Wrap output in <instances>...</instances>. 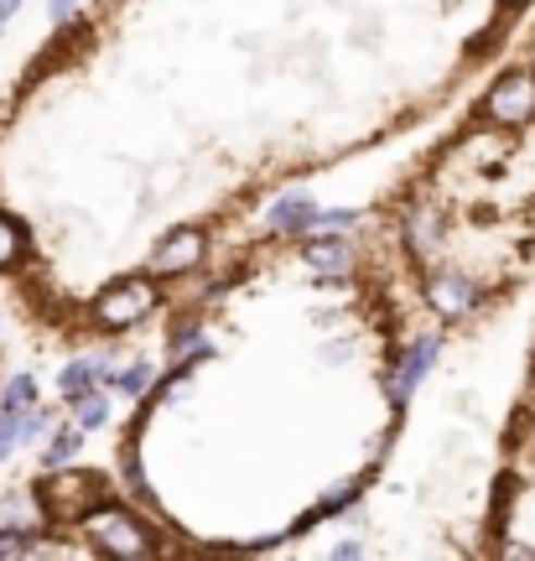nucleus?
<instances>
[{
	"label": "nucleus",
	"mask_w": 535,
	"mask_h": 561,
	"mask_svg": "<svg viewBox=\"0 0 535 561\" xmlns=\"http://www.w3.org/2000/svg\"><path fill=\"white\" fill-rule=\"evenodd\" d=\"M84 531H89L94 551H104V557H120V561H140L151 551V531L140 525L136 514L115 510V504H94L84 520H78Z\"/></svg>",
	"instance_id": "nucleus-1"
},
{
	"label": "nucleus",
	"mask_w": 535,
	"mask_h": 561,
	"mask_svg": "<svg viewBox=\"0 0 535 561\" xmlns=\"http://www.w3.org/2000/svg\"><path fill=\"white\" fill-rule=\"evenodd\" d=\"M42 520H84L99 504V478L94 473H52L37 489Z\"/></svg>",
	"instance_id": "nucleus-2"
},
{
	"label": "nucleus",
	"mask_w": 535,
	"mask_h": 561,
	"mask_svg": "<svg viewBox=\"0 0 535 561\" xmlns=\"http://www.w3.org/2000/svg\"><path fill=\"white\" fill-rule=\"evenodd\" d=\"M151 302H157V286H151V280H115V286L94 302V323L120 333V327L140 323V317L151 312Z\"/></svg>",
	"instance_id": "nucleus-3"
},
{
	"label": "nucleus",
	"mask_w": 535,
	"mask_h": 561,
	"mask_svg": "<svg viewBox=\"0 0 535 561\" xmlns=\"http://www.w3.org/2000/svg\"><path fill=\"white\" fill-rule=\"evenodd\" d=\"M484 115L494 125H520L535 115V73H505L484 99Z\"/></svg>",
	"instance_id": "nucleus-4"
},
{
	"label": "nucleus",
	"mask_w": 535,
	"mask_h": 561,
	"mask_svg": "<svg viewBox=\"0 0 535 561\" xmlns=\"http://www.w3.org/2000/svg\"><path fill=\"white\" fill-rule=\"evenodd\" d=\"M203 260V234L198 229H177L162 239V250L151 255V276H183Z\"/></svg>",
	"instance_id": "nucleus-5"
},
{
	"label": "nucleus",
	"mask_w": 535,
	"mask_h": 561,
	"mask_svg": "<svg viewBox=\"0 0 535 561\" xmlns=\"http://www.w3.org/2000/svg\"><path fill=\"white\" fill-rule=\"evenodd\" d=\"M426 297H432V307H437L443 317H463V312H473V302H478V286L468 276H437L426 286Z\"/></svg>",
	"instance_id": "nucleus-6"
},
{
	"label": "nucleus",
	"mask_w": 535,
	"mask_h": 561,
	"mask_svg": "<svg viewBox=\"0 0 535 561\" xmlns=\"http://www.w3.org/2000/svg\"><path fill=\"white\" fill-rule=\"evenodd\" d=\"M432 359H437V338H421L416 349L400 359V370H396V379H390V390H396V400H406L411 390L421 385V374L432 370Z\"/></svg>",
	"instance_id": "nucleus-7"
},
{
	"label": "nucleus",
	"mask_w": 535,
	"mask_h": 561,
	"mask_svg": "<svg viewBox=\"0 0 535 561\" xmlns=\"http://www.w3.org/2000/svg\"><path fill=\"white\" fill-rule=\"evenodd\" d=\"M312 219H318V203H312V198H302V192L281 198L276 209H271V224H276V229H286V234L312 229Z\"/></svg>",
	"instance_id": "nucleus-8"
},
{
	"label": "nucleus",
	"mask_w": 535,
	"mask_h": 561,
	"mask_svg": "<svg viewBox=\"0 0 535 561\" xmlns=\"http://www.w3.org/2000/svg\"><path fill=\"white\" fill-rule=\"evenodd\" d=\"M307 260H312L318 271H327V276H338V271H349L353 250H349V239H312V245H307Z\"/></svg>",
	"instance_id": "nucleus-9"
},
{
	"label": "nucleus",
	"mask_w": 535,
	"mask_h": 561,
	"mask_svg": "<svg viewBox=\"0 0 535 561\" xmlns=\"http://www.w3.org/2000/svg\"><path fill=\"white\" fill-rule=\"evenodd\" d=\"M37 426H42V416H32V411H5V406H0V463H5V452L16 442H26Z\"/></svg>",
	"instance_id": "nucleus-10"
},
{
	"label": "nucleus",
	"mask_w": 535,
	"mask_h": 561,
	"mask_svg": "<svg viewBox=\"0 0 535 561\" xmlns=\"http://www.w3.org/2000/svg\"><path fill=\"white\" fill-rule=\"evenodd\" d=\"M22 250H26V239H22V224L0 213V271H11V265L22 260Z\"/></svg>",
	"instance_id": "nucleus-11"
},
{
	"label": "nucleus",
	"mask_w": 535,
	"mask_h": 561,
	"mask_svg": "<svg viewBox=\"0 0 535 561\" xmlns=\"http://www.w3.org/2000/svg\"><path fill=\"white\" fill-rule=\"evenodd\" d=\"M0 520L16 525V531H26V525L42 520V504H32V499H22V494H16V499H0Z\"/></svg>",
	"instance_id": "nucleus-12"
},
{
	"label": "nucleus",
	"mask_w": 535,
	"mask_h": 561,
	"mask_svg": "<svg viewBox=\"0 0 535 561\" xmlns=\"http://www.w3.org/2000/svg\"><path fill=\"white\" fill-rule=\"evenodd\" d=\"M78 442H84V426H63V432L52 437V447H47V463L63 467V463L73 458V452H78Z\"/></svg>",
	"instance_id": "nucleus-13"
},
{
	"label": "nucleus",
	"mask_w": 535,
	"mask_h": 561,
	"mask_svg": "<svg viewBox=\"0 0 535 561\" xmlns=\"http://www.w3.org/2000/svg\"><path fill=\"white\" fill-rule=\"evenodd\" d=\"M73 406H78V426L89 432V426H104V416H110V406H104V396H94V390H84V396H73Z\"/></svg>",
	"instance_id": "nucleus-14"
},
{
	"label": "nucleus",
	"mask_w": 535,
	"mask_h": 561,
	"mask_svg": "<svg viewBox=\"0 0 535 561\" xmlns=\"http://www.w3.org/2000/svg\"><path fill=\"white\" fill-rule=\"evenodd\" d=\"M32 400H37V385H32V374H16V379L5 385V400H0V406H5V411H26Z\"/></svg>",
	"instance_id": "nucleus-15"
},
{
	"label": "nucleus",
	"mask_w": 535,
	"mask_h": 561,
	"mask_svg": "<svg viewBox=\"0 0 535 561\" xmlns=\"http://www.w3.org/2000/svg\"><path fill=\"white\" fill-rule=\"evenodd\" d=\"M58 385H63V396H84V390L94 385V370H89V364H69Z\"/></svg>",
	"instance_id": "nucleus-16"
},
{
	"label": "nucleus",
	"mask_w": 535,
	"mask_h": 561,
	"mask_svg": "<svg viewBox=\"0 0 535 561\" xmlns=\"http://www.w3.org/2000/svg\"><path fill=\"white\" fill-rule=\"evenodd\" d=\"M32 551H37V540L26 531H0V557H32Z\"/></svg>",
	"instance_id": "nucleus-17"
},
{
	"label": "nucleus",
	"mask_w": 535,
	"mask_h": 561,
	"mask_svg": "<svg viewBox=\"0 0 535 561\" xmlns=\"http://www.w3.org/2000/svg\"><path fill=\"white\" fill-rule=\"evenodd\" d=\"M312 229H353V213H349V209L318 213V219H312Z\"/></svg>",
	"instance_id": "nucleus-18"
},
{
	"label": "nucleus",
	"mask_w": 535,
	"mask_h": 561,
	"mask_svg": "<svg viewBox=\"0 0 535 561\" xmlns=\"http://www.w3.org/2000/svg\"><path fill=\"white\" fill-rule=\"evenodd\" d=\"M349 494H353V484H333V489L323 494V504H318V514H333L338 504H349Z\"/></svg>",
	"instance_id": "nucleus-19"
},
{
	"label": "nucleus",
	"mask_w": 535,
	"mask_h": 561,
	"mask_svg": "<svg viewBox=\"0 0 535 561\" xmlns=\"http://www.w3.org/2000/svg\"><path fill=\"white\" fill-rule=\"evenodd\" d=\"M151 379H157V370H151V364H140V370L125 374V390H130V396H140V390H146Z\"/></svg>",
	"instance_id": "nucleus-20"
},
{
	"label": "nucleus",
	"mask_w": 535,
	"mask_h": 561,
	"mask_svg": "<svg viewBox=\"0 0 535 561\" xmlns=\"http://www.w3.org/2000/svg\"><path fill=\"white\" fill-rule=\"evenodd\" d=\"M73 11H78V0H52V22H69Z\"/></svg>",
	"instance_id": "nucleus-21"
},
{
	"label": "nucleus",
	"mask_w": 535,
	"mask_h": 561,
	"mask_svg": "<svg viewBox=\"0 0 535 561\" xmlns=\"http://www.w3.org/2000/svg\"><path fill=\"white\" fill-rule=\"evenodd\" d=\"M16 5H22V0H0V26L11 22V16H16Z\"/></svg>",
	"instance_id": "nucleus-22"
}]
</instances>
